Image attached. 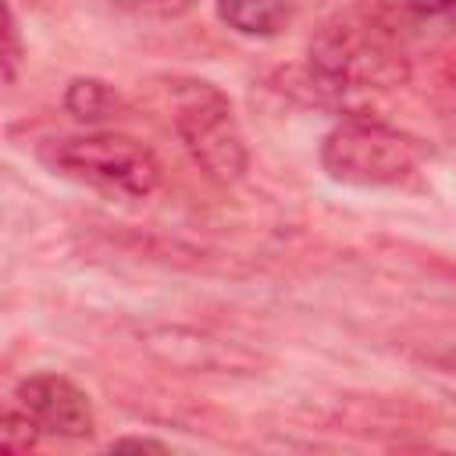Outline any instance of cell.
<instances>
[{
    "label": "cell",
    "mask_w": 456,
    "mask_h": 456,
    "mask_svg": "<svg viewBox=\"0 0 456 456\" xmlns=\"http://www.w3.org/2000/svg\"><path fill=\"white\" fill-rule=\"evenodd\" d=\"M321 68L335 82H353V86H388L403 78V64L395 53H388L381 43L353 36V32H331L324 46L317 50Z\"/></svg>",
    "instance_id": "cell-5"
},
{
    "label": "cell",
    "mask_w": 456,
    "mask_h": 456,
    "mask_svg": "<svg viewBox=\"0 0 456 456\" xmlns=\"http://www.w3.org/2000/svg\"><path fill=\"white\" fill-rule=\"evenodd\" d=\"M417 14H442L449 7H456V0H406Z\"/></svg>",
    "instance_id": "cell-11"
},
{
    "label": "cell",
    "mask_w": 456,
    "mask_h": 456,
    "mask_svg": "<svg viewBox=\"0 0 456 456\" xmlns=\"http://www.w3.org/2000/svg\"><path fill=\"white\" fill-rule=\"evenodd\" d=\"M175 125H178V135L185 139L189 153L210 178L235 182L246 171V146H242V132L232 118V107L207 82L189 89V96L178 107Z\"/></svg>",
    "instance_id": "cell-3"
},
{
    "label": "cell",
    "mask_w": 456,
    "mask_h": 456,
    "mask_svg": "<svg viewBox=\"0 0 456 456\" xmlns=\"http://www.w3.org/2000/svg\"><path fill=\"white\" fill-rule=\"evenodd\" d=\"M21 410L39 424V431L61 438H86L93 431V406L89 395L57 374H32L18 385Z\"/></svg>",
    "instance_id": "cell-4"
},
{
    "label": "cell",
    "mask_w": 456,
    "mask_h": 456,
    "mask_svg": "<svg viewBox=\"0 0 456 456\" xmlns=\"http://www.w3.org/2000/svg\"><path fill=\"white\" fill-rule=\"evenodd\" d=\"M217 14L242 36H274L289 18V0H217Z\"/></svg>",
    "instance_id": "cell-6"
},
{
    "label": "cell",
    "mask_w": 456,
    "mask_h": 456,
    "mask_svg": "<svg viewBox=\"0 0 456 456\" xmlns=\"http://www.w3.org/2000/svg\"><path fill=\"white\" fill-rule=\"evenodd\" d=\"M43 160L75 182H86L110 196H150L160 182V164L150 146L132 135L96 132V135H71L57 139L43 150Z\"/></svg>",
    "instance_id": "cell-1"
},
{
    "label": "cell",
    "mask_w": 456,
    "mask_h": 456,
    "mask_svg": "<svg viewBox=\"0 0 456 456\" xmlns=\"http://www.w3.org/2000/svg\"><path fill=\"white\" fill-rule=\"evenodd\" d=\"M36 438H39V424H36L25 410H11V413L4 417L0 445H4L7 452H25V449L36 445Z\"/></svg>",
    "instance_id": "cell-8"
},
{
    "label": "cell",
    "mask_w": 456,
    "mask_h": 456,
    "mask_svg": "<svg viewBox=\"0 0 456 456\" xmlns=\"http://www.w3.org/2000/svg\"><path fill=\"white\" fill-rule=\"evenodd\" d=\"M64 103H68V110H71L75 118H82V121H96V118H107V114L114 110L118 100H114V93H110L103 82L78 78V82H71Z\"/></svg>",
    "instance_id": "cell-7"
},
{
    "label": "cell",
    "mask_w": 456,
    "mask_h": 456,
    "mask_svg": "<svg viewBox=\"0 0 456 456\" xmlns=\"http://www.w3.org/2000/svg\"><path fill=\"white\" fill-rule=\"evenodd\" d=\"M321 160H324L328 175L338 182L392 185L413 171L417 146L406 135H399L378 121L349 118L328 132V139L321 146Z\"/></svg>",
    "instance_id": "cell-2"
},
{
    "label": "cell",
    "mask_w": 456,
    "mask_h": 456,
    "mask_svg": "<svg viewBox=\"0 0 456 456\" xmlns=\"http://www.w3.org/2000/svg\"><path fill=\"white\" fill-rule=\"evenodd\" d=\"M4 36H7L4 68H7V78H11V75H14V61H18V32H14V18H11V11H7V28H4Z\"/></svg>",
    "instance_id": "cell-10"
},
{
    "label": "cell",
    "mask_w": 456,
    "mask_h": 456,
    "mask_svg": "<svg viewBox=\"0 0 456 456\" xmlns=\"http://www.w3.org/2000/svg\"><path fill=\"white\" fill-rule=\"evenodd\" d=\"M121 7H135V11H157V14H171V11H182L189 7L192 0H114Z\"/></svg>",
    "instance_id": "cell-9"
},
{
    "label": "cell",
    "mask_w": 456,
    "mask_h": 456,
    "mask_svg": "<svg viewBox=\"0 0 456 456\" xmlns=\"http://www.w3.org/2000/svg\"><path fill=\"white\" fill-rule=\"evenodd\" d=\"M114 449H164L160 442H146V438H121L114 442Z\"/></svg>",
    "instance_id": "cell-12"
}]
</instances>
